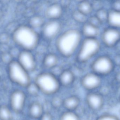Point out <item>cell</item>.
<instances>
[{"label":"cell","mask_w":120,"mask_h":120,"mask_svg":"<svg viewBox=\"0 0 120 120\" xmlns=\"http://www.w3.org/2000/svg\"><path fill=\"white\" fill-rule=\"evenodd\" d=\"M61 29V24L58 20H50L44 25L42 34L45 39H53L57 36Z\"/></svg>","instance_id":"9c48e42d"},{"label":"cell","mask_w":120,"mask_h":120,"mask_svg":"<svg viewBox=\"0 0 120 120\" xmlns=\"http://www.w3.org/2000/svg\"><path fill=\"white\" fill-rule=\"evenodd\" d=\"M115 64L112 58L106 55L101 56L94 60L91 64L93 72L99 76L108 75L114 70Z\"/></svg>","instance_id":"8992f818"},{"label":"cell","mask_w":120,"mask_h":120,"mask_svg":"<svg viewBox=\"0 0 120 120\" xmlns=\"http://www.w3.org/2000/svg\"><path fill=\"white\" fill-rule=\"evenodd\" d=\"M30 27L33 29H36L43 27L44 24V20L41 16L35 15L31 18L29 20Z\"/></svg>","instance_id":"44dd1931"},{"label":"cell","mask_w":120,"mask_h":120,"mask_svg":"<svg viewBox=\"0 0 120 120\" xmlns=\"http://www.w3.org/2000/svg\"><path fill=\"white\" fill-rule=\"evenodd\" d=\"M18 62L28 72L34 71L36 63L34 56L30 51L23 50L18 56Z\"/></svg>","instance_id":"ba28073f"},{"label":"cell","mask_w":120,"mask_h":120,"mask_svg":"<svg viewBox=\"0 0 120 120\" xmlns=\"http://www.w3.org/2000/svg\"><path fill=\"white\" fill-rule=\"evenodd\" d=\"M86 17L78 10L75 11L72 13L73 18L74 20L79 23H84L86 20Z\"/></svg>","instance_id":"d4e9b609"},{"label":"cell","mask_w":120,"mask_h":120,"mask_svg":"<svg viewBox=\"0 0 120 120\" xmlns=\"http://www.w3.org/2000/svg\"><path fill=\"white\" fill-rule=\"evenodd\" d=\"M60 120H80V119L76 113L68 111L61 115Z\"/></svg>","instance_id":"cb8c5ba5"},{"label":"cell","mask_w":120,"mask_h":120,"mask_svg":"<svg viewBox=\"0 0 120 120\" xmlns=\"http://www.w3.org/2000/svg\"><path fill=\"white\" fill-rule=\"evenodd\" d=\"M27 91L29 94L32 96H36L40 91L38 87L35 83H31L26 87Z\"/></svg>","instance_id":"484cf974"},{"label":"cell","mask_w":120,"mask_h":120,"mask_svg":"<svg viewBox=\"0 0 120 120\" xmlns=\"http://www.w3.org/2000/svg\"><path fill=\"white\" fill-rule=\"evenodd\" d=\"M8 36L7 35L5 34H3L0 36V41L2 43L5 44L8 42Z\"/></svg>","instance_id":"d6a6232c"},{"label":"cell","mask_w":120,"mask_h":120,"mask_svg":"<svg viewBox=\"0 0 120 120\" xmlns=\"http://www.w3.org/2000/svg\"><path fill=\"white\" fill-rule=\"evenodd\" d=\"M64 100L59 96L53 97L51 100V104L54 108H59L63 105Z\"/></svg>","instance_id":"4316f807"},{"label":"cell","mask_w":120,"mask_h":120,"mask_svg":"<svg viewBox=\"0 0 120 120\" xmlns=\"http://www.w3.org/2000/svg\"><path fill=\"white\" fill-rule=\"evenodd\" d=\"M96 120H120L117 116L111 114H105L99 117Z\"/></svg>","instance_id":"f1b7e54d"},{"label":"cell","mask_w":120,"mask_h":120,"mask_svg":"<svg viewBox=\"0 0 120 120\" xmlns=\"http://www.w3.org/2000/svg\"><path fill=\"white\" fill-rule=\"evenodd\" d=\"M82 32L86 38L96 39L99 34V27L87 23L82 27Z\"/></svg>","instance_id":"9a60e30c"},{"label":"cell","mask_w":120,"mask_h":120,"mask_svg":"<svg viewBox=\"0 0 120 120\" xmlns=\"http://www.w3.org/2000/svg\"><path fill=\"white\" fill-rule=\"evenodd\" d=\"M102 82L101 76L92 72L86 74L81 80V84L85 89L93 91L98 89Z\"/></svg>","instance_id":"30bf717a"},{"label":"cell","mask_w":120,"mask_h":120,"mask_svg":"<svg viewBox=\"0 0 120 120\" xmlns=\"http://www.w3.org/2000/svg\"><path fill=\"white\" fill-rule=\"evenodd\" d=\"M34 83L43 93L51 95L56 93L60 89L59 80L53 74L44 72L38 75L35 78Z\"/></svg>","instance_id":"3957f363"},{"label":"cell","mask_w":120,"mask_h":120,"mask_svg":"<svg viewBox=\"0 0 120 120\" xmlns=\"http://www.w3.org/2000/svg\"><path fill=\"white\" fill-rule=\"evenodd\" d=\"M88 23L98 27L102 24L96 15L90 17L88 20Z\"/></svg>","instance_id":"83f0119b"},{"label":"cell","mask_w":120,"mask_h":120,"mask_svg":"<svg viewBox=\"0 0 120 120\" xmlns=\"http://www.w3.org/2000/svg\"><path fill=\"white\" fill-rule=\"evenodd\" d=\"M79 104V99L75 96H72L64 100L63 106L68 111H72L78 108Z\"/></svg>","instance_id":"ac0fdd59"},{"label":"cell","mask_w":120,"mask_h":120,"mask_svg":"<svg viewBox=\"0 0 120 120\" xmlns=\"http://www.w3.org/2000/svg\"><path fill=\"white\" fill-rule=\"evenodd\" d=\"M108 14L109 11L102 8L97 11L96 16L103 24L104 23H107Z\"/></svg>","instance_id":"603a6c76"},{"label":"cell","mask_w":120,"mask_h":120,"mask_svg":"<svg viewBox=\"0 0 120 120\" xmlns=\"http://www.w3.org/2000/svg\"><path fill=\"white\" fill-rule=\"evenodd\" d=\"M101 48V43L97 39L86 38L78 51V60L81 63L87 62L97 54Z\"/></svg>","instance_id":"277c9868"},{"label":"cell","mask_w":120,"mask_h":120,"mask_svg":"<svg viewBox=\"0 0 120 120\" xmlns=\"http://www.w3.org/2000/svg\"><path fill=\"white\" fill-rule=\"evenodd\" d=\"M101 39L106 47H114L120 42V30L110 27L106 28L102 32Z\"/></svg>","instance_id":"52a82bcc"},{"label":"cell","mask_w":120,"mask_h":120,"mask_svg":"<svg viewBox=\"0 0 120 120\" xmlns=\"http://www.w3.org/2000/svg\"><path fill=\"white\" fill-rule=\"evenodd\" d=\"M8 72L11 80L19 86L26 88L31 84L29 72L18 61H13L8 64Z\"/></svg>","instance_id":"5b68a950"},{"label":"cell","mask_w":120,"mask_h":120,"mask_svg":"<svg viewBox=\"0 0 120 120\" xmlns=\"http://www.w3.org/2000/svg\"><path fill=\"white\" fill-rule=\"evenodd\" d=\"M86 101L88 106L92 110L98 111L102 108L104 103L102 95L98 93L91 92L87 94Z\"/></svg>","instance_id":"7c38bea8"},{"label":"cell","mask_w":120,"mask_h":120,"mask_svg":"<svg viewBox=\"0 0 120 120\" xmlns=\"http://www.w3.org/2000/svg\"><path fill=\"white\" fill-rule=\"evenodd\" d=\"M12 114L8 108L4 105L0 106V120H12Z\"/></svg>","instance_id":"7402d4cb"},{"label":"cell","mask_w":120,"mask_h":120,"mask_svg":"<svg viewBox=\"0 0 120 120\" xmlns=\"http://www.w3.org/2000/svg\"><path fill=\"white\" fill-rule=\"evenodd\" d=\"M93 9L92 4L89 1H83L78 4V10L86 16L90 15Z\"/></svg>","instance_id":"ffe728a7"},{"label":"cell","mask_w":120,"mask_h":120,"mask_svg":"<svg viewBox=\"0 0 120 120\" xmlns=\"http://www.w3.org/2000/svg\"><path fill=\"white\" fill-rule=\"evenodd\" d=\"M113 62L115 66H120V54H117L114 57V59H113Z\"/></svg>","instance_id":"836d02e7"},{"label":"cell","mask_w":120,"mask_h":120,"mask_svg":"<svg viewBox=\"0 0 120 120\" xmlns=\"http://www.w3.org/2000/svg\"><path fill=\"white\" fill-rule=\"evenodd\" d=\"M39 120H53L52 115L49 112L44 113Z\"/></svg>","instance_id":"4dcf8cb0"},{"label":"cell","mask_w":120,"mask_h":120,"mask_svg":"<svg viewBox=\"0 0 120 120\" xmlns=\"http://www.w3.org/2000/svg\"><path fill=\"white\" fill-rule=\"evenodd\" d=\"M58 62L57 56L54 54H49L46 55L43 60L44 67L48 69H52L56 67Z\"/></svg>","instance_id":"d6986e66"},{"label":"cell","mask_w":120,"mask_h":120,"mask_svg":"<svg viewBox=\"0 0 120 120\" xmlns=\"http://www.w3.org/2000/svg\"><path fill=\"white\" fill-rule=\"evenodd\" d=\"M75 79V75L73 73L69 70H66L61 73L58 80L60 84L67 86L72 84L74 82Z\"/></svg>","instance_id":"e0dca14e"},{"label":"cell","mask_w":120,"mask_h":120,"mask_svg":"<svg viewBox=\"0 0 120 120\" xmlns=\"http://www.w3.org/2000/svg\"><path fill=\"white\" fill-rule=\"evenodd\" d=\"M43 106L37 101L32 103L29 108V114L34 119H39L43 114Z\"/></svg>","instance_id":"2e32d148"},{"label":"cell","mask_w":120,"mask_h":120,"mask_svg":"<svg viewBox=\"0 0 120 120\" xmlns=\"http://www.w3.org/2000/svg\"><path fill=\"white\" fill-rule=\"evenodd\" d=\"M63 12L61 6L57 4H54L47 8L45 12V15L50 20H57L61 17Z\"/></svg>","instance_id":"4fadbf2b"},{"label":"cell","mask_w":120,"mask_h":120,"mask_svg":"<svg viewBox=\"0 0 120 120\" xmlns=\"http://www.w3.org/2000/svg\"><path fill=\"white\" fill-rule=\"evenodd\" d=\"M82 35L79 30L75 29L68 30L60 36L56 42L58 51L66 58L72 56L79 45Z\"/></svg>","instance_id":"6da1fadb"},{"label":"cell","mask_w":120,"mask_h":120,"mask_svg":"<svg viewBox=\"0 0 120 120\" xmlns=\"http://www.w3.org/2000/svg\"><path fill=\"white\" fill-rule=\"evenodd\" d=\"M12 56L10 53L5 52L2 54L1 59L4 62L8 63L9 64L13 61L12 60Z\"/></svg>","instance_id":"f546056e"},{"label":"cell","mask_w":120,"mask_h":120,"mask_svg":"<svg viewBox=\"0 0 120 120\" xmlns=\"http://www.w3.org/2000/svg\"><path fill=\"white\" fill-rule=\"evenodd\" d=\"M112 10L120 11V1H115L112 4Z\"/></svg>","instance_id":"1f68e13d"},{"label":"cell","mask_w":120,"mask_h":120,"mask_svg":"<svg viewBox=\"0 0 120 120\" xmlns=\"http://www.w3.org/2000/svg\"><path fill=\"white\" fill-rule=\"evenodd\" d=\"M39 36L34 29L30 26L22 25L17 27L13 33V41L24 50L30 51L37 46Z\"/></svg>","instance_id":"7a4b0ae2"},{"label":"cell","mask_w":120,"mask_h":120,"mask_svg":"<svg viewBox=\"0 0 120 120\" xmlns=\"http://www.w3.org/2000/svg\"><path fill=\"white\" fill-rule=\"evenodd\" d=\"M107 23L109 27L120 30V11H109Z\"/></svg>","instance_id":"5bb4252c"},{"label":"cell","mask_w":120,"mask_h":120,"mask_svg":"<svg viewBox=\"0 0 120 120\" xmlns=\"http://www.w3.org/2000/svg\"><path fill=\"white\" fill-rule=\"evenodd\" d=\"M26 101V96L23 92L16 90L13 92L10 97V105L15 113H20L24 108Z\"/></svg>","instance_id":"8fae6325"},{"label":"cell","mask_w":120,"mask_h":120,"mask_svg":"<svg viewBox=\"0 0 120 120\" xmlns=\"http://www.w3.org/2000/svg\"><path fill=\"white\" fill-rule=\"evenodd\" d=\"M116 80H117L118 81L120 82V72L118 73H117L116 75Z\"/></svg>","instance_id":"e575fe53"}]
</instances>
